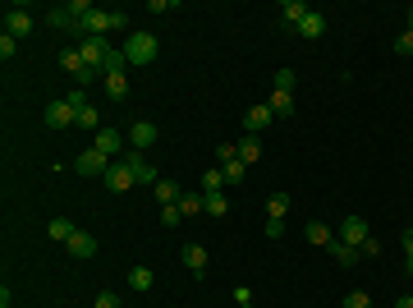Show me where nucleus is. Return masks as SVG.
<instances>
[{
  "label": "nucleus",
  "mask_w": 413,
  "mask_h": 308,
  "mask_svg": "<svg viewBox=\"0 0 413 308\" xmlns=\"http://www.w3.org/2000/svg\"><path fill=\"white\" fill-rule=\"evenodd\" d=\"M124 55H129V65H152L156 60V37L152 33H129L124 37Z\"/></svg>",
  "instance_id": "obj_1"
},
{
  "label": "nucleus",
  "mask_w": 413,
  "mask_h": 308,
  "mask_svg": "<svg viewBox=\"0 0 413 308\" xmlns=\"http://www.w3.org/2000/svg\"><path fill=\"white\" fill-rule=\"evenodd\" d=\"M120 161L133 170V179H138V184H156V166L147 161V152H133V147H129V152H124Z\"/></svg>",
  "instance_id": "obj_2"
},
{
  "label": "nucleus",
  "mask_w": 413,
  "mask_h": 308,
  "mask_svg": "<svg viewBox=\"0 0 413 308\" xmlns=\"http://www.w3.org/2000/svg\"><path fill=\"white\" fill-rule=\"evenodd\" d=\"M129 147H133V152L156 147V124H152V120H133V124H129Z\"/></svg>",
  "instance_id": "obj_3"
},
{
  "label": "nucleus",
  "mask_w": 413,
  "mask_h": 308,
  "mask_svg": "<svg viewBox=\"0 0 413 308\" xmlns=\"http://www.w3.org/2000/svg\"><path fill=\"white\" fill-rule=\"evenodd\" d=\"M124 143H129V138H124L120 129H97V138H92V147H97L101 156H124Z\"/></svg>",
  "instance_id": "obj_4"
},
{
  "label": "nucleus",
  "mask_w": 413,
  "mask_h": 308,
  "mask_svg": "<svg viewBox=\"0 0 413 308\" xmlns=\"http://www.w3.org/2000/svg\"><path fill=\"white\" fill-rule=\"evenodd\" d=\"M74 170H78V175H106V170H110V156H101L97 147H87V152H78Z\"/></svg>",
  "instance_id": "obj_5"
},
{
  "label": "nucleus",
  "mask_w": 413,
  "mask_h": 308,
  "mask_svg": "<svg viewBox=\"0 0 413 308\" xmlns=\"http://www.w3.org/2000/svg\"><path fill=\"white\" fill-rule=\"evenodd\" d=\"M46 124H51V129H69V124H78V110L60 97V101H51V106H46Z\"/></svg>",
  "instance_id": "obj_6"
},
{
  "label": "nucleus",
  "mask_w": 413,
  "mask_h": 308,
  "mask_svg": "<svg viewBox=\"0 0 413 308\" xmlns=\"http://www.w3.org/2000/svg\"><path fill=\"white\" fill-rule=\"evenodd\" d=\"M78 51H83V60H87V69H101V60H106L110 51H115V46L106 42V37H83V46H78Z\"/></svg>",
  "instance_id": "obj_7"
},
{
  "label": "nucleus",
  "mask_w": 413,
  "mask_h": 308,
  "mask_svg": "<svg viewBox=\"0 0 413 308\" xmlns=\"http://www.w3.org/2000/svg\"><path fill=\"white\" fill-rule=\"evenodd\" d=\"M5 33H10V37H28V33H33V14L23 10V5L5 10Z\"/></svg>",
  "instance_id": "obj_8"
},
{
  "label": "nucleus",
  "mask_w": 413,
  "mask_h": 308,
  "mask_svg": "<svg viewBox=\"0 0 413 308\" xmlns=\"http://www.w3.org/2000/svg\"><path fill=\"white\" fill-rule=\"evenodd\" d=\"M101 179H106V189H115V193H124V189L138 184V179H133V170H129L124 161H110V170H106Z\"/></svg>",
  "instance_id": "obj_9"
},
{
  "label": "nucleus",
  "mask_w": 413,
  "mask_h": 308,
  "mask_svg": "<svg viewBox=\"0 0 413 308\" xmlns=\"http://www.w3.org/2000/svg\"><path fill=\"white\" fill-rule=\"evenodd\" d=\"M340 240L354 244V249H363V240H368V221H363V217H345V226H340Z\"/></svg>",
  "instance_id": "obj_10"
},
{
  "label": "nucleus",
  "mask_w": 413,
  "mask_h": 308,
  "mask_svg": "<svg viewBox=\"0 0 413 308\" xmlns=\"http://www.w3.org/2000/svg\"><path fill=\"white\" fill-rule=\"evenodd\" d=\"M326 254L336 258L340 267H359V263H363V254L354 249V244H345V240H331V244H326Z\"/></svg>",
  "instance_id": "obj_11"
},
{
  "label": "nucleus",
  "mask_w": 413,
  "mask_h": 308,
  "mask_svg": "<svg viewBox=\"0 0 413 308\" xmlns=\"http://www.w3.org/2000/svg\"><path fill=\"white\" fill-rule=\"evenodd\" d=\"M74 221H65V217H51V221H46V240H55V244H69V240H74Z\"/></svg>",
  "instance_id": "obj_12"
},
{
  "label": "nucleus",
  "mask_w": 413,
  "mask_h": 308,
  "mask_svg": "<svg viewBox=\"0 0 413 308\" xmlns=\"http://www.w3.org/2000/svg\"><path fill=\"white\" fill-rule=\"evenodd\" d=\"M179 258H184V267L193 276H206V249H202V244H184V254H179Z\"/></svg>",
  "instance_id": "obj_13"
},
{
  "label": "nucleus",
  "mask_w": 413,
  "mask_h": 308,
  "mask_svg": "<svg viewBox=\"0 0 413 308\" xmlns=\"http://www.w3.org/2000/svg\"><path fill=\"white\" fill-rule=\"evenodd\" d=\"M271 120H276L271 106H248V115H243V129H248V133H262Z\"/></svg>",
  "instance_id": "obj_14"
},
{
  "label": "nucleus",
  "mask_w": 413,
  "mask_h": 308,
  "mask_svg": "<svg viewBox=\"0 0 413 308\" xmlns=\"http://www.w3.org/2000/svg\"><path fill=\"white\" fill-rule=\"evenodd\" d=\"M299 37H308V42H317V37H326V14H308L303 23H299Z\"/></svg>",
  "instance_id": "obj_15"
},
{
  "label": "nucleus",
  "mask_w": 413,
  "mask_h": 308,
  "mask_svg": "<svg viewBox=\"0 0 413 308\" xmlns=\"http://www.w3.org/2000/svg\"><path fill=\"white\" fill-rule=\"evenodd\" d=\"M280 14H285V28H290V33H299V23H303L313 10H308V5H299V0H285Z\"/></svg>",
  "instance_id": "obj_16"
},
{
  "label": "nucleus",
  "mask_w": 413,
  "mask_h": 308,
  "mask_svg": "<svg viewBox=\"0 0 413 308\" xmlns=\"http://www.w3.org/2000/svg\"><path fill=\"white\" fill-rule=\"evenodd\" d=\"M152 193H156V203H161V207H174V203L184 198V193H179V184H174V179H156V184H152Z\"/></svg>",
  "instance_id": "obj_17"
},
{
  "label": "nucleus",
  "mask_w": 413,
  "mask_h": 308,
  "mask_svg": "<svg viewBox=\"0 0 413 308\" xmlns=\"http://www.w3.org/2000/svg\"><path fill=\"white\" fill-rule=\"evenodd\" d=\"M234 147H239V161H243V166H253V161L262 156V138H257V133H243Z\"/></svg>",
  "instance_id": "obj_18"
},
{
  "label": "nucleus",
  "mask_w": 413,
  "mask_h": 308,
  "mask_svg": "<svg viewBox=\"0 0 413 308\" xmlns=\"http://www.w3.org/2000/svg\"><path fill=\"white\" fill-rule=\"evenodd\" d=\"M65 249H69L74 258H97V240H92V235H83V230H78L74 240L65 244Z\"/></svg>",
  "instance_id": "obj_19"
},
{
  "label": "nucleus",
  "mask_w": 413,
  "mask_h": 308,
  "mask_svg": "<svg viewBox=\"0 0 413 308\" xmlns=\"http://www.w3.org/2000/svg\"><path fill=\"white\" fill-rule=\"evenodd\" d=\"M303 240H308V244H317V249H326V244L336 240V235H331L326 226H322V221H308V226H303Z\"/></svg>",
  "instance_id": "obj_20"
},
{
  "label": "nucleus",
  "mask_w": 413,
  "mask_h": 308,
  "mask_svg": "<svg viewBox=\"0 0 413 308\" xmlns=\"http://www.w3.org/2000/svg\"><path fill=\"white\" fill-rule=\"evenodd\" d=\"M101 83H106V97L110 101H124V97H129V78H124V74H106Z\"/></svg>",
  "instance_id": "obj_21"
},
{
  "label": "nucleus",
  "mask_w": 413,
  "mask_h": 308,
  "mask_svg": "<svg viewBox=\"0 0 413 308\" xmlns=\"http://www.w3.org/2000/svg\"><path fill=\"white\" fill-rule=\"evenodd\" d=\"M46 23H51V28H78V19H74V10H69V5L46 10Z\"/></svg>",
  "instance_id": "obj_22"
},
{
  "label": "nucleus",
  "mask_w": 413,
  "mask_h": 308,
  "mask_svg": "<svg viewBox=\"0 0 413 308\" xmlns=\"http://www.w3.org/2000/svg\"><path fill=\"white\" fill-rule=\"evenodd\" d=\"M152 281H156L152 267H133V272H129V286L138 290V295H147V290H152Z\"/></svg>",
  "instance_id": "obj_23"
},
{
  "label": "nucleus",
  "mask_w": 413,
  "mask_h": 308,
  "mask_svg": "<svg viewBox=\"0 0 413 308\" xmlns=\"http://www.w3.org/2000/svg\"><path fill=\"white\" fill-rule=\"evenodd\" d=\"M202 193H225V175H220V166H211L202 175Z\"/></svg>",
  "instance_id": "obj_24"
},
{
  "label": "nucleus",
  "mask_w": 413,
  "mask_h": 308,
  "mask_svg": "<svg viewBox=\"0 0 413 308\" xmlns=\"http://www.w3.org/2000/svg\"><path fill=\"white\" fill-rule=\"evenodd\" d=\"M285 212H290V193H271V198H266V217L285 221Z\"/></svg>",
  "instance_id": "obj_25"
},
{
  "label": "nucleus",
  "mask_w": 413,
  "mask_h": 308,
  "mask_svg": "<svg viewBox=\"0 0 413 308\" xmlns=\"http://www.w3.org/2000/svg\"><path fill=\"white\" fill-rule=\"evenodd\" d=\"M271 115H294V92H271Z\"/></svg>",
  "instance_id": "obj_26"
},
{
  "label": "nucleus",
  "mask_w": 413,
  "mask_h": 308,
  "mask_svg": "<svg viewBox=\"0 0 413 308\" xmlns=\"http://www.w3.org/2000/svg\"><path fill=\"white\" fill-rule=\"evenodd\" d=\"M206 212L211 217H230V193H206Z\"/></svg>",
  "instance_id": "obj_27"
},
{
  "label": "nucleus",
  "mask_w": 413,
  "mask_h": 308,
  "mask_svg": "<svg viewBox=\"0 0 413 308\" xmlns=\"http://www.w3.org/2000/svg\"><path fill=\"white\" fill-rule=\"evenodd\" d=\"M78 124H83V129H92V133L106 129V124H101V115H97V106H83V110H78Z\"/></svg>",
  "instance_id": "obj_28"
},
{
  "label": "nucleus",
  "mask_w": 413,
  "mask_h": 308,
  "mask_svg": "<svg viewBox=\"0 0 413 308\" xmlns=\"http://www.w3.org/2000/svg\"><path fill=\"white\" fill-rule=\"evenodd\" d=\"M340 308H372V295H368V290H349Z\"/></svg>",
  "instance_id": "obj_29"
},
{
  "label": "nucleus",
  "mask_w": 413,
  "mask_h": 308,
  "mask_svg": "<svg viewBox=\"0 0 413 308\" xmlns=\"http://www.w3.org/2000/svg\"><path fill=\"white\" fill-rule=\"evenodd\" d=\"M243 170H248L243 161H225V166H220V175H225V184H239V179H243Z\"/></svg>",
  "instance_id": "obj_30"
},
{
  "label": "nucleus",
  "mask_w": 413,
  "mask_h": 308,
  "mask_svg": "<svg viewBox=\"0 0 413 308\" xmlns=\"http://www.w3.org/2000/svg\"><path fill=\"white\" fill-rule=\"evenodd\" d=\"M400 249H404V272H413V230L400 235Z\"/></svg>",
  "instance_id": "obj_31"
},
{
  "label": "nucleus",
  "mask_w": 413,
  "mask_h": 308,
  "mask_svg": "<svg viewBox=\"0 0 413 308\" xmlns=\"http://www.w3.org/2000/svg\"><path fill=\"white\" fill-rule=\"evenodd\" d=\"M14 51H19V37L0 33V60H14Z\"/></svg>",
  "instance_id": "obj_32"
},
{
  "label": "nucleus",
  "mask_w": 413,
  "mask_h": 308,
  "mask_svg": "<svg viewBox=\"0 0 413 308\" xmlns=\"http://www.w3.org/2000/svg\"><path fill=\"white\" fill-rule=\"evenodd\" d=\"M294 83H299L294 69H280V74H276V92H294Z\"/></svg>",
  "instance_id": "obj_33"
},
{
  "label": "nucleus",
  "mask_w": 413,
  "mask_h": 308,
  "mask_svg": "<svg viewBox=\"0 0 413 308\" xmlns=\"http://www.w3.org/2000/svg\"><path fill=\"white\" fill-rule=\"evenodd\" d=\"M216 161L220 166H225V161H239V147H234V143H220L216 147Z\"/></svg>",
  "instance_id": "obj_34"
},
{
  "label": "nucleus",
  "mask_w": 413,
  "mask_h": 308,
  "mask_svg": "<svg viewBox=\"0 0 413 308\" xmlns=\"http://www.w3.org/2000/svg\"><path fill=\"white\" fill-rule=\"evenodd\" d=\"M179 221H184V212H179V203H174V207H161V226H179Z\"/></svg>",
  "instance_id": "obj_35"
},
{
  "label": "nucleus",
  "mask_w": 413,
  "mask_h": 308,
  "mask_svg": "<svg viewBox=\"0 0 413 308\" xmlns=\"http://www.w3.org/2000/svg\"><path fill=\"white\" fill-rule=\"evenodd\" d=\"M395 55H413V33H400V37H395Z\"/></svg>",
  "instance_id": "obj_36"
},
{
  "label": "nucleus",
  "mask_w": 413,
  "mask_h": 308,
  "mask_svg": "<svg viewBox=\"0 0 413 308\" xmlns=\"http://www.w3.org/2000/svg\"><path fill=\"white\" fill-rule=\"evenodd\" d=\"M65 101H69V106H74V110H83V106H92V101H87V92H83V88H74V92H69V97H65Z\"/></svg>",
  "instance_id": "obj_37"
},
{
  "label": "nucleus",
  "mask_w": 413,
  "mask_h": 308,
  "mask_svg": "<svg viewBox=\"0 0 413 308\" xmlns=\"http://www.w3.org/2000/svg\"><path fill=\"white\" fill-rule=\"evenodd\" d=\"M285 235V221H276V217H266V240H280Z\"/></svg>",
  "instance_id": "obj_38"
},
{
  "label": "nucleus",
  "mask_w": 413,
  "mask_h": 308,
  "mask_svg": "<svg viewBox=\"0 0 413 308\" xmlns=\"http://www.w3.org/2000/svg\"><path fill=\"white\" fill-rule=\"evenodd\" d=\"M359 254H363V258H381V244H377V240H372V235H368V240H363V249H359Z\"/></svg>",
  "instance_id": "obj_39"
},
{
  "label": "nucleus",
  "mask_w": 413,
  "mask_h": 308,
  "mask_svg": "<svg viewBox=\"0 0 413 308\" xmlns=\"http://www.w3.org/2000/svg\"><path fill=\"white\" fill-rule=\"evenodd\" d=\"M92 308H120V299L110 295V290H101V295H97V304H92Z\"/></svg>",
  "instance_id": "obj_40"
},
{
  "label": "nucleus",
  "mask_w": 413,
  "mask_h": 308,
  "mask_svg": "<svg viewBox=\"0 0 413 308\" xmlns=\"http://www.w3.org/2000/svg\"><path fill=\"white\" fill-rule=\"evenodd\" d=\"M115 28H129V14L124 10H110V33H115Z\"/></svg>",
  "instance_id": "obj_41"
},
{
  "label": "nucleus",
  "mask_w": 413,
  "mask_h": 308,
  "mask_svg": "<svg viewBox=\"0 0 413 308\" xmlns=\"http://www.w3.org/2000/svg\"><path fill=\"white\" fill-rule=\"evenodd\" d=\"M395 308H413V295H400V299H395Z\"/></svg>",
  "instance_id": "obj_42"
},
{
  "label": "nucleus",
  "mask_w": 413,
  "mask_h": 308,
  "mask_svg": "<svg viewBox=\"0 0 413 308\" xmlns=\"http://www.w3.org/2000/svg\"><path fill=\"white\" fill-rule=\"evenodd\" d=\"M409 33H413V5H409Z\"/></svg>",
  "instance_id": "obj_43"
}]
</instances>
